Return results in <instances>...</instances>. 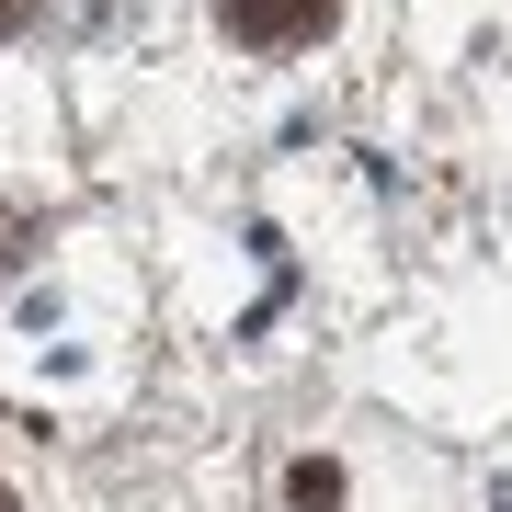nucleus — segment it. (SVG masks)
<instances>
[{
    "mask_svg": "<svg viewBox=\"0 0 512 512\" xmlns=\"http://www.w3.org/2000/svg\"><path fill=\"white\" fill-rule=\"evenodd\" d=\"M0 512H23V501H12V490H0Z\"/></svg>",
    "mask_w": 512,
    "mask_h": 512,
    "instance_id": "obj_4",
    "label": "nucleus"
},
{
    "mask_svg": "<svg viewBox=\"0 0 512 512\" xmlns=\"http://www.w3.org/2000/svg\"><path fill=\"white\" fill-rule=\"evenodd\" d=\"M217 23L239 46H319L342 23V0H217Z\"/></svg>",
    "mask_w": 512,
    "mask_h": 512,
    "instance_id": "obj_1",
    "label": "nucleus"
},
{
    "mask_svg": "<svg viewBox=\"0 0 512 512\" xmlns=\"http://www.w3.org/2000/svg\"><path fill=\"white\" fill-rule=\"evenodd\" d=\"M23 12H35V0H0V35H23Z\"/></svg>",
    "mask_w": 512,
    "mask_h": 512,
    "instance_id": "obj_3",
    "label": "nucleus"
},
{
    "mask_svg": "<svg viewBox=\"0 0 512 512\" xmlns=\"http://www.w3.org/2000/svg\"><path fill=\"white\" fill-rule=\"evenodd\" d=\"M285 501H296V512H330V501H342V467H330V456H308V467L285 478Z\"/></svg>",
    "mask_w": 512,
    "mask_h": 512,
    "instance_id": "obj_2",
    "label": "nucleus"
}]
</instances>
